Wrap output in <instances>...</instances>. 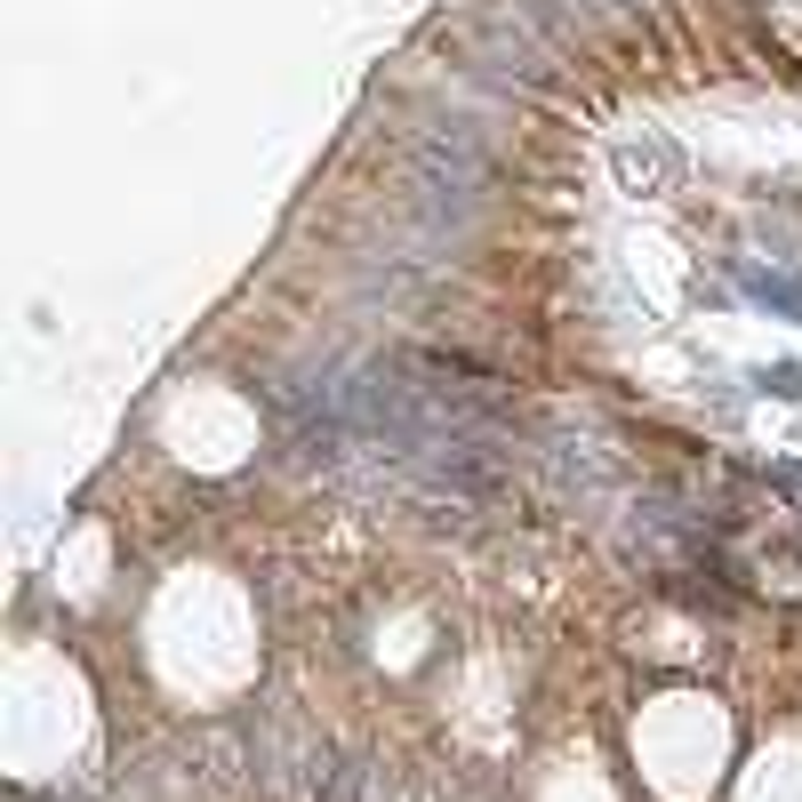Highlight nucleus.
Wrapping results in <instances>:
<instances>
[{"label": "nucleus", "instance_id": "1", "mask_svg": "<svg viewBox=\"0 0 802 802\" xmlns=\"http://www.w3.org/2000/svg\"><path fill=\"white\" fill-rule=\"evenodd\" d=\"M755 297H763V305H779V314H794V321H802V290H794V281H763V273H755Z\"/></svg>", "mask_w": 802, "mask_h": 802}, {"label": "nucleus", "instance_id": "2", "mask_svg": "<svg viewBox=\"0 0 802 802\" xmlns=\"http://www.w3.org/2000/svg\"><path fill=\"white\" fill-rule=\"evenodd\" d=\"M755 385H763V394H779V402H802V370H794V361H779V370H763Z\"/></svg>", "mask_w": 802, "mask_h": 802}]
</instances>
